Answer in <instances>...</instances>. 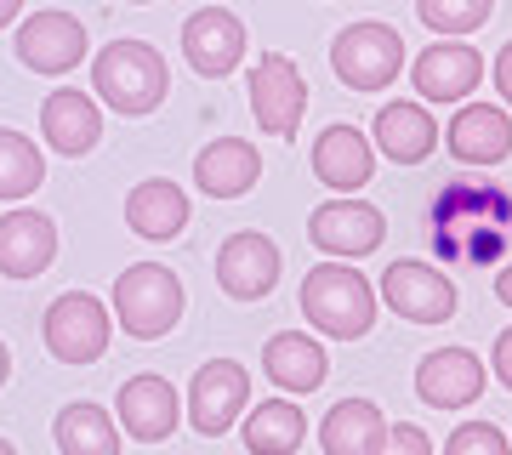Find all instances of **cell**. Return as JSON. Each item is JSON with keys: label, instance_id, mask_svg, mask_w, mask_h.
<instances>
[{"label": "cell", "instance_id": "obj_29", "mask_svg": "<svg viewBox=\"0 0 512 455\" xmlns=\"http://www.w3.org/2000/svg\"><path fill=\"white\" fill-rule=\"evenodd\" d=\"M490 12H495V0H416V18L444 40L478 35V29L490 23Z\"/></svg>", "mask_w": 512, "mask_h": 455}, {"label": "cell", "instance_id": "obj_7", "mask_svg": "<svg viewBox=\"0 0 512 455\" xmlns=\"http://www.w3.org/2000/svg\"><path fill=\"white\" fill-rule=\"evenodd\" d=\"M251 114H256V131H262V137H279V143H291L296 137L302 114H308V80H302V69H296L285 52L256 57V69H251Z\"/></svg>", "mask_w": 512, "mask_h": 455}, {"label": "cell", "instance_id": "obj_6", "mask_svg": "<svg viewBox=\"0 0 512 455\" xmlns=\"http://www.w3.org/2000/svg\"><path fill=\"white\" fill-rule=\"evenodd\" d=\"M109 336H114V308H103L92 291L57 296L40 319V342L57 364H97L109 353Z\"/></svg>", "mask_w": 512, "mask_h": 455}, {"label": "cell", "instance_id": "obj_37", "mask_svg": "<svg viewBox=\"0 0 512 455\" xmlns=\"http://www.w3.org/2000/svg\"><path fill=\"white\" fill-rule=\"evenodd\" d=\"M0 455H18V450H12V444H6V438H0Z\"/></svg>", "mask_w": 512, "mask_h": 455}, {"label": "cell", "instance_id": "obj_18", "mask_svg": "<svg viewBox=\"0 0 512 455\" xmlns=\"http://www.w3.org/2000/svg\"><path fill=\"white\" fill-rule=\"evenodd\" d=\"M370 171H376V143H370L359 126H325L313 137V177L330 182L336 194H353V188H365Z\"/></svg>", "mask_w": 512, "mask_h": 455}, {"label": "cell", "instance_id": "obj_9", "mask_svg": "<svg viewBox=\"0 0 512 455\" xmlns=\"http://www.w3.org/2000/svg\"><path fill=\"white\" fill-rule=\"evenodd\" d=\"M12 52H18L23 69L35 74H69L86 63V23L74 18V12H35V18L18 23V35H12Z\"/></svg>", "mask_w": 512, "mask_h": 455}, {"label": "cell", "instance_id": "obj_27", "mask_svg": "<svg viewBox=\"0 0 512 455\" xmlns=\"http://www.w3.org/2000/svg\"><path fill=\"white\" fill-rule=\"evenodd\" d=\"M308 438V416L291 399H268L245 416V450L251 455H296Z\"/></svg>", "mask_w": 512, "mask_h": 455}, {"label": "cell", "instance_id": "obj_36", "mask_svg": "<svg viewBox=\"0 0 512 455\" xmlns=\"http://www.w3.org/2000/svg\"><path fill=\"white\" fill-rule=\"evenodd\" d=\"M6 376H12V353H6V342H0V387H6Z\"/></svg>", "mask_w": 512, "mask_h": 455}, {"label": "cell", "instance_id": "obj_14", "mask_svg": "<svg viewBox=\"0 0 512 455\" xmlns=\"http://www.w3.org/2000/svg\"><path fill=\"white\" fill-rule=\"evenodd\" d=\"M416 393L427 410H467L484 393V359L467 347H433L416 364Z\"/></svg>", "mask_w": 512, "mask_h": 455}, {"label": "cell", "instance_id": "obj_17", "mask_svg": "<svg viewBox=\"0 0 512 455\" xmlns=\"http://www.w3.org/2000/svg\"><path fill=\"white\" fill-rule=\"evenodd\" d=\"M262 182V154L245 137H211L194 160V188L211 200H239Z\"/></svg>", "mask_w": 512, "mask_h": 455}, {"label": "cell", "instance_id": "obj_5", "mask_svg": "<svg viewBox=\"0 0 512 455\" xmlns=\"http://www.w3.org/2000/svg\"><path fill=\"white\" fill-rule=\"evenodd\" d=\"M330 69L348 91H387L404 74V40L393 23H348L330 40Z\"/></svg>", "mask_w": 512, "mask_h": 455}, {"label": "cell", "instance_id": "obj_11", "mask_svg": "<svg viewBox=\"0 0 512 455\" xmlns=\"http://www.w3.org/2000/svg\"><path fill=\"white\" fill-rule=\"evenodd\" d=\"M279 245L268 234H256V228H239V234L222 239L217 251V285L234 302H262V296L279 285Z\"/></svg>", "mask_w": 512, "mask_h": 455}, {"label": "cell", "instance_id": "obj_25", "mask_svg": "<svg viewBox=\"0 0 512 455\" xmlns=\"http://www.w3.org/2000/svg\"><path fill=\"white\" fill-rule=\"evenodd\" d=\"M382 404L370 399H342L330 404L325 421H319V444H325V455H376L382 450Z\"/></svg>", "mask_w": 512, "mask_h": 455}, {"label": "cell", "instance_id": "obj_30", "mask_svg": "<svg viewBox=\"0 0 512 455\" xmlns=\"http://www.w3.org/2000/svg\"><path fill=\"white\" fill-rule=\"evenodd\" d=\"M444 455H512V444L495 421H467L444 438Z\"/></svg>", "mask_w": 512, "mask_h": 455}, {"label": "cell", "instance_id": "obj_2", "mask_svg": "<svg viewBox=\"0 0 512 455\" xmlns=\"http://www.w3.org/2000/svg\"><path fill=\"white\" fill-rule=\"evenodd\" d=\"M302 319L330 342H359L376 325V285L348 262H319L302 279Z\"/></svg>", "mask_w": 512, "mask_h": 455}, {"label": "cell", "instance_id": "obj_16", "mask_svg": "<svg viewBox=\"0 0 512 455\" xmlns=\"http://www.w3.org/2000/svg\"><path fill=\"white\" fill-rule=\"evenodd\" d=\"M114 416H120V427H126L131 438L160 444V438L177 433L183 404H177V387L165 382V376H131V382L120 387V399H114Z\"/></svg>", "mask_w": 512, "mask_h": 455}, {"label": "cell", "instance_id": "obj_38", "mask_svg": "<svg viewBox=\"0 0 512 455\" xmlns=\"http://www.w3.org/2000/svg\"><path fill=\"white\" fill-rule=\"evenodd\" d=\"M137 6H143V0H137Z\"/></svg>", "mask_w": 512, "mask_h": 455}, {"label": "cell", "instance_id": "obj_12", "mask_svg": "<svg viewBox=\"0 0 512 455\" xmlns=\"http://www.w3.org/2000/svg\"><path fill=\"white\" fill-rule=\"evenodd\" d=\"M308 239L330 262H348V256H370L387 239V217L365 200H330L308 217Z\"/></svg>", "mask_w": 512, "mask_h": 455}, {"label": "cell", "instance_id": "obj_28", "mask_svg": "<svg viewBox=\"0 0 512 455\" xmlns=\"http://www.w3.org/2000/svg\"><path fill=\"white\" fill-rule=\"evenodd\" d=\"M40 182H46V154H40L29 137L0 126V200H29Z\"/></svg>", "mask_w": 512, "mask_h": 455}, {"label": "cell", "instance_id": "obj_24", "mask_svg": "<svg viewBox=\"0 0 512 455\" xmlns=\"http://www.w3.org/2000/svg\"><path fill=\"white\" fill-rule=\"evenodd\" d=\"M325 347L302 336V330H279L268 336L262 347V370H268V382L285 387V393H313V387H325Z\"/></svg>", "mask_w": 512, "mask_h": 455}, {"label": "cell", "instance_id": "obj_35", "mask_svg": "<svg viewBox=\"0 0 512 455\" xmlns=\"http://www.w3.org/2000/svg\"><path fill=\"white\" fill-rule=\"evenodd\" d=\"M18 12H23V0H0V29H6V23L18 18Z\"/></svg>", "mask_w": 512, "mask_h": 455}, {"label": "cell", "instance_id": "obj_22", "mask_svg": "<svg viewBox=\"0 0 512 455\" xmlns=\"http://www.w3.org/2000/svg\"><path fill=\"white\" fill-rule=\"evenodd\" d=\"M126 228L137 239H177L188 228V194L183 182L148 177L126 194Z\"/></svg>", "mask_w": 512, "mask_h": 455}, {"label": "cell", "instance_id": "obj_1", "mask_svg": "<svg viewBox=\"0 0 512 455\" xmlns=\"http://www.w3.org/2000/svg\"><path fill=\"white\" fill-rule=\"evenodd\" d=\"M427 234L433 256L456 268H495L512 239V194L490 177H456L444 182L427 205Z\"/></svg>", "mask_w": 512, "mask_h": 455}, {"label": "cell", "instance_id": "obj_15", "mask_svg": "<svg viewBox=\"0 0 512 455\" xmlns=\"http://www.w3.org/2000/svg\"><path fill=\"white\" fill-rule=\"evenodd\" d=\"M478 80H484V57H478V46H461V40L421 46V57L410 63V86L427 103H461L467 91H478Z\"/></svg>", "mask_w": 512, "mask_h": 455}, {"label": "cell", "instance_id": "obj_4", "mask_svg": "<svg viewBox=\"0 0 512 455\" xmlns=\"http://www.w3.org/2000/svg\"><path fill=\"white\" fill-rule=\"evenodd\" d=\"M114 319L137 342H160L183 319V285L165 262H137L114 279Z\"/></svg>", "mask_w": 512, "mask_h": 455}, {"label": "cell", "instance_id": "obj_34", "mask_svg": "<svg viewBox=\"0 0 512 455\" xmlns=\"http://www.w3.org/2000/svg\"><path fill=\"white\" fill-rule=\"evenodd\" d=\"M495 296H501V302H507V308H512V262H507V268H501V273H495Z\"/></svg>", "mask_w": 512, "mask_h": 455}, {"label": "cell", "instance_id": "obj_32", "mask_svg": "<svg viewBox=\"0 0 512 455\" xmlns=\"http://www.w3.org/2000/svg\"><path fill=\"white\" fill-rule=\"evenodd\" d=\"M490 364H495V376H501V387H512V330H501V336H495Z\"/></svg>", "mask_w": 512, "mask_h": 455}, {"label": "cell", "instance_id": "obj_31", "mask_svg": "<svg viewBox=\"0 0 512 455\" xmlns=\"http://www.w3.org/2000/svg\"><path fill=\"white\" fill-rule=\"evenodd\" d=\"M376 455H433V438L421 433L416 421H393L382 433V450Z\"/></svg>", "mask_w": 512, "mask_h": 455}, {"label": "cell", "instance_id": "obj_3", "mask_svg": "<svg viewBox=\"0 0 512 455\" xmlns=\"http://www.w3.org/2000/svg\"><path fill=\"white\" fill-rule=\"evenodd\" d=\"M92 91H103L114 114H154L171 91V69L148 40H114L92 63Z\"/></svg>", "mask_w": 512, "mask_h": 455}, {"label": "cell", "instance_id": "obj_21", "mask_svg": "<svg viewBox=\"0 0 512 455\" xmlns=\"http://www.w3.org/2000/svg\"><path fill=\"white\" fill-rule=\"evenodd\" d=\"M450 154L461 165H501L512 154V114L495 103H467L450 120Z\"/></svg>", "mask_w": 512, "mask_h": 455}, {"label": "cell", "instance_id": "obj_33", "mask_svg": "<svg viewBox=\"0 0 512 455\" xmlns=\"http://www.w3.org/2000/svg\"><path fill=\"white\" fill-rule=\"evenodd\" d=\"M495 91H501V103H512V40L495 57Z\"/></svg>", "mask_w": 512, "mask_h": 455}, {"label": "cell", "instance_id": "obj_19", "mask_svg": "<svg viewBox=\"0 0 512 455\" xmlns=\"http://www.w3.org/2000/svg\"><path fill=\"white\" fill-rule=\"evenodd\" d=\"M57 256V222L46 211H6L0 217V273L6 279H40Z\"/></svg>", "mask_w": 512, "mask_h": 455}, {"label": "cell", "instance_id": "obj_10", "mask_svg": "<svg viewBox=\"0 0 512 455\" xmlns=\"http://www.w3.org/2000/svg\"><path fill=\"white\" fill-rule=\"evenodd\" d=\"M245 404H251V376H245V364L211 359V364L194 370V382H188V421H194L200 438H222L239 421Z\"/></svg>", "mask_w": 512, "mask_h": 455}, {"label": "cell", "instance_id": "obj_8", "mask_svg": "<svg viewBox=\"0 0 512 455\" xmlns=\"http://www.w3.org/2000/svg\"><path fill=\"white\" fill-rule=\"evenodd\" d=\"M382 302L399 319H410V325H444V319H456V285H450V273L427 268V262H416V256H404V262H393V268L382 273Z\"/></svg>", "mask_w": 512, "mask_h": 455}, {"label": "cell", "instance_id": "obj_23", "mask_svg": "<svg viewBox=\"0 0 512 455\" xmlns=\"http://www.w3.org/2000/svg\"><path fill=\"white\" fill-rule=\"evenodd\" d=\"M376 148L399 165H421L439 148V126H433V114L421 109V103L399 97V103H382L376 109Z\"/></svg>", "mask_w": 512, "mask_h": 455}, {"label": "cell", "instance_id": "obj_20", "mask_svg": "<svg viewBox=\"0 0 512 455\" xmlns=\"http://www.w3.org/2000/svg\"><path fill=\"white\" fill-rule=\"evenodd\" d=\"M40 137L63 154V160H80L92 154L97 137H103V114H97L92 91H52L40 103Z\"/></svg>", "mask_w": 512, "mask_h": 455}, {"label": "cell", "instance_id": "obj_26", "mask_svg": "<svg viewBox=\"0 0 512 455\" xmlns=\"http://www.w3.org/2000/svg\"><path fill=\"white\" fill-rule=\"evenodd\" d=\"M52 438H57L63 455H120V427H114V416L92 399L63 404L57 421H52Z\"/></svg>", "mask_w": 512, "mask_h": 455}, {"label": "cell", "instance_id": "obj_13", "mask_svg": "<svg viewBox=\"0 0 512 455\" xmlns=\"http://www.w3.org/2000/svg\"><path fill=\"white\" fill-rule=\"evenodd\" d=\"M183 57H188V69L200 74V80L234 74L239 57H245V23H239L228 6H205V12H194V18L183 23Z\"/></svg>", "mask_w": 512, "mask_h": 455}]
</instances>
